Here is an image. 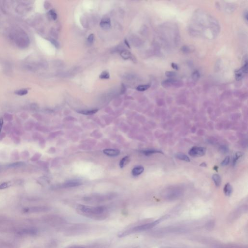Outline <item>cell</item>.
I'll return each mask as SVG.
<instances>
[{"label":"cell","mask_w":248,"mask_h":248,"mask_svg":"<svg viewBox=\"0 0 248 248\" xmlns=\"http://www.w3.org/2000/svg\"><path fill=\"white\" fill-rule=\"evenodd\" d=\"M167 217H168L167 216H163L162 218H160L159 219H158V220H157L153 222L143 224V225H141L140 226L134 227L132 228L126 230L125 231H124L122 233H121L119 235V237H124L127 236L129 235L133 234V233L141 232H143V231H145L149 230L150 229L153 228V227L156 226L158 224L160 223L163 220L166 219Z\"/></svg>","instance_id":"cell-1"},{"label":"cell","mask_w":248,"mask_h":248,"mask_svg":"<svg viewBox=\"0 0 248 248\" xmlns=\"http://www.w3.org/2000/svg\"><path fill=\"white\" fill-rule=\"evenodd\" d=\"M78 209L81 212L90 216L100 215L104 213L106 208L104 206H90L84 205H80L78 206Z\"/></svg>","instance_id":"cell-2"},{"label":"cell","mask_w":248,"mask_h":248,"mask_svg":"<svg viewBox=\"0 0 248 248\" xmlns=\"http://www.w3.org/2000/svg\"><path fill=\"white\" fill-rule=\"evenodd\" d=\"M206 149L203 147L195 146L192 148L189 152V155L193 157L203 156L205 154Z\"/></svg>","instance_id":"cell-3"},{"label":"cell","mask_w":248,"mask_h":248,"mask_svg":"<svg viewBox=\"0 0 248 248\" xmlns=\"http://www.w3.org/2000/svg\"><path fill=\"white\" fill-rule=\"evenodd\" d=\"M48 210V208L45 206H35L29 208L24 209V212H31V213H36L44 212Z\"/></svg>","instance_id":"cell-4"},{"label":"cell","mask_w":248,"mask_h":248,"mask_svg":"<svg viewBox=\"0 0 248 248\" xmlns=\"http://www.w3.org/2000/svg\"><path fill=\"white\" fill-rule=\"evenodd\" d=\"M18 233L22 235L33 236L37 233V230L34 228H26L20 230L18 231Z\"/></svg>","instance_id":"cell-5"},{"label":"cell","mask_w":248,"mask_h":248,"mask_svg":"<svg viewBox=\"0 0 248 248\" xmlns=\"http://www.w3.org/2000/svg\"><path fill=\"white\" fill-rule=\"evenodd\" d=\"M103 153L109 157H116L120 154V151L115 149H106L103 150Z\"/></svg>","instance_id":"cell-6"},{"label":"cell","mask_w":248,"mask_h":248,"mask_svg":"<svg viewBox=\"0 0 248 248\" xmlns=\"http://www.w3.org/2000/svg\"><path fill=\"white\" fill-rule=\"evenodd\" d=\"M81 183L80 181L76 180H70L66 183L63 184V187L64 188H71V187H75L78 186H80L81 185Z\"/></svg>","instance_id":"cell-7"},{"label":"cell","mask_w":248,"mask_h":248,"mask_svg":"<svg viewBox=\"0 0 248 248\" xmlns=\"http://www.w3.org/2000/svg\"><path fill=\"white\" fill-rule=\"evenodd\" d=\"M101 27L104 30H108L110 28L111 26L110 21L109 19H103L100 23Z\"/></svg>","instance_id":"cell-8"},{"label":"cell","mask_w":248,"mask_h":248,"mask_svg":"<svg viewBox=\"0 0 248 248\" xmlns=\"http://www.w3.org/2000/svg\"><path fill=\"white\" fill-rule=\"evenodd\" d=\"M144 171V168L141 166H138L134 167L132 170V174L133 176H137L141 174Z\"/></svg>","instance_id":"cell-9"},{"label":"cell","mask_w":248,"mask_h":248,"mask_svg":"<svg viewBox=\"0 0 248 248\" xmlns=\"http://www.w3.org/2000/svg\"><path fill=\"white\" fill-rule=\"evenodd\" d=\"M224 193L227 196H230L233 192V188L229 183H227L224 188Z\"/></svg>","instance_id":"cell-10"},{"label":"cell","mask_w":248,"mask_h":248,"mask_svg":"<svg viewBox=\"0 0 248 248\" xmlns=\"http://www.w3.org/2000/svg\"><path fill=\"white\" fill-rule=\"evenodd\" d=\"M98 110L97 109L92 110H82L79 111V113L84 115H92L97 112Z\"/></svg>","instance_id":"cell-11"},{"label":"cell","mask_w":248,"mask_h":248,"mask_svg":"<svg viewBox=\"0 0 248 248\" xmlns=\"http://www.w3.org/2000/svg\"><path fill=\"white\" fill-rule=\"evenodd\" d=\"M212 179L215 184L216 186L219 187L220 186L221 183V179L220 175L218 174H213L212 176Z\"/></svg>","instance_id":"cell-12"},{"label":"cell","mask_w":248,"mask_h":248,"mask_svg":"<svg viewBox=\"0 0 248 248\" xmlns=\"http://www.w3.org/2000/svg\"><path fill=\"white\" fill-rule=\"evenodd\" d=\"M130 158L128 156L124 157L120 162L119 165L121 168H124L130 162Z\"/></svg>","instance_id":"cell-13"},{"label":"cell","mask_w":248,"mask_h":248,"mask_svg":"<svg viewBox=\"0 0 248 248\" xmlns=\"http://www.w3.org/2000/svg\"><path fill=\"white\" fill-rule=\"evenodd\" d=\"M141 152H142V154H143L144 155H145L146 156H150L151 155L156 154V153H162V152L157 150H155V149H148V150L142 151Z\"/></svg>","instance_id":"cell-14"},{"label":"cell","mask_w":248,"mask_h":248,"mask_svg":"<svg viewBox=\"0 0 248 248\" xmlns=\"http://www.w3.org/2000/svg\"><path fill=\"white\" fill-rule=\"evenodd\" d=\"M176 158H177L180 160L184 161L185 162H189L190 161L189 158L187 156L183 154H181V153L178 154L176 155Z\"/></svg>","instance_id":"cell-15"},{"label":"cell","mask_w":248,"mask_h":248,"mask_svg":"<svg viewBox=\"0 0 248 248\" xmlns=\"http://www.w3.org/2000/svg\"><path fill=\"white\" fill-rule=\"evenodd\" d=\"M120 55L121 57L124 59H128L131 56V53L127 51H124L122 52Z\"/></svg>","instance_id":"cell-16"},{"label":"cell","mask_w":248,"mask_h":248,"mask_svg":"<svg viewBox=\"0 0 248 248\" xmlns=\"http://www.w3.org/2000/svg\"><path fill=\"white\" fill-rule=\"evenodd\" d=\"M24 165V163L23 162H16L9 164V167L10 168H18L21 167Z\"/></svg>","instance_id":"cell-17"},{"label":"cell","mask_w":248,"mask_h":248,"mask_svg":"<svg viewBox=\"0 0 248 248\" xmlns=\"http://www.w3.org/2000/svg\"><path fill=\"white\" fill-rule=\"evenodd\" d=\"M149 88H150L149 85H140V86L137 87V90L139 91L142 92V91H146V90H147Z\"/></svg>","instance_id":"cell-18"},{"label":"cell","mask_w":248,"mask_h":248,"mask_svg":"<svg viewBox=\"0 0 248 248\" xmlns=\"http://www.w3.org/2000/svg\"><path fill=\"white\" fill-rule=\"evenodd\" d=\"M11 186V184L9 182H4L0 184V190H3L9 188Z\"/></svg>","instance_id":"cell-19"},{"label":"cell","mask_w":248,"mask_h":248,"mask_svg":"<svg viewBox=\"0 0 248 248\" xmlns=\"http://www.w3.org/2000/svg\"><path fill=\"white\" fill-rule=\"evenodd\" d=\"M242 156V153L241 152H237L236 153L234 158V160H233V164L234 165H235L237 160L238 159H239L240 157H241Z\"/></svg>","instance_id":"cell-20"},{"label":"cell","mask_w":248,"mask_h":248,"mask_svg":"<svg viewBox=\"0 0 248 248\" xmlns=\"http://www.w3.org/2000/svg\"><path fill=\"white\" fill-rule=\"evenodd\" d=\"M99 78L100 79H109L110 78V75L109 73L107 71H104L103 72L101 73V74L99 76Z\"/></svg>","instance_id":"cell-21"},{"label":"cell","mask_w":248,"mask_h":248,"mask_svg":"<svg viewBox=\"0 0 248 248\" xmlns=\"http://www.w3.org/2000/svg\"><path fill=\"white\" fill-rule=\"evenodd\" d=\"M50 16L51 17L52 19L54 20H56L57 18V15L54 10H51L49 12Z\"/></svg>","instance_id":"cell-22"},{"label":"cell","mask_w":248,"mask_h":248,"mask_svg":"<svg viewBox=\"0 0 248 248\" xmlns=\"http://www.w3.org/2000/svg\"><path fill=\"white\" fill-rule=\"evenodd\" d=\"M28 93V91L25 89H22L16 92V94L19 96H23Z\"/></svg>","instance_id":"cell-23"},{"label":"cell","mask_w":248,"mask_h":248,"mask_svg":"<svg viewBox=\"0 0 248 248\" xmlns=\"http://www.w3.org/2000/svg\"><path fill=\"white\" fill-rule=\"evenodd\" d=\"M230 157L229 156H227L226 157L225 159L222 161V162L221 163V165L223 166H226L230 162Z\"/></svg>","instance_id":"cell-24"},{"label":"cell","mask_w":248,"mask_h":248,"mask_svg":"<svg viewBox=\"0 0 248 248\" xmlns=\"http://www.w3.org/2000/svg\"><path fill=\"white\" fill-rule=\"evenodd\" d=\"M242 71L241 70L237 71V73H236V79L237 80L241 79V78H242Z\"/></svg>","instance_id":"cell-25"},{"label":"cell","mask_w":248,"mask_h":248,"mask_svg":"<svg viewBox=\"0 0 248 248\" xmlns=\"http://www.w3.org/2000/svg\"><path fill=\"white\" fill-rule=\"evenodd\" d=\"M94 34H90L89 36H88V38H87V40H88V43L90 44L92 43L93 42V41H94Z\"/></svg>","instance_id":"cell-26"},{"label":"cell","mask_w":248,"mask_h":248,"mask_svg":"<svg viewBox=\"0 0 248 248\" xmlns=\"http://www.w3.org/2000/svg\"><path fill=\"white\" fill-rule=\"evenodd\" d=\"M247 70H248V64H247V62H246V63H245V64L244 65L243 67H242L241 70L242 71V72L247 73Z\"/></svg>","instance_id":"cell-27"},{"label":"cell","mask_w":248,"mask_h":248,"mask_svg":"<svg viewBox=\"0 0 248 248\" xmlns=\"http://www.w3.org/2000/svg\"><path fill=\"white\" fill-rule=\"evenodd\" d=\"M3 125V120L2 118L0 119V130L2 129V126Z\"/></svg>","instance_id":"cell-28"},{"label":"cell","mask_w":248,"mask_h":248,"mask_svg":"<svg viewBox=\"0 0 248 248\" xmlns=\"http://www.w3.org/2000/svg\"><path fill=\"white\" fill-rule=\"evenodd\" d=\"M51 42L54 45V46L56 47H57L58 46H59V44L57 43V41H56L55 40H51Z\"/></svg>","instance_id":"cell-29"},{"label":"cell","mask_w":248,"mask_h":248,"mask_svg":"<svg viewBox=\"0 0 248 248\" xmlns=\"http://www.w3.org/2000/svg\"><path fill=\"white\" fill-rule=\"evenodd\" d=\"M172 67H173V68L176 69V70H177L178 69V67L177 66V65L175 64H174V63H173L172 64Z\"/></svg>","instance_id":"cell-30"},{"label":"cell","mask_w":248,"mask_h":248,"mask_svg":"<svg viewBox=\"0 0 248 248\" xmlns=\"http://www.w3.org/2000/svg\"><path fill=\"white\" fill-rule=\"evenodd\" d=\"M160 248H177V247H172V246H162Z\"/></svg>","instance_id":"cell-31"},{"label":"cell","mask_w":248,"mask_h":248,"mask_svg":"<svg viewBox=\"0 0 248 248\" xmlns=\"http://www.w3.org/2000/svg\"><path fill=\"white\" fill-rule=\"evenodd\" d=\"M137 248V247H134V248Z\"/></svg>","instance_id":"cell-32"},{"label":"cell","mask_w":248,"mask_h":248,"mask_svg":"<svg viewBox=\"0 0 248 248\" xmlns=\"http://www.w3.org/2000/svg\"><path fill=\"white\" fill-rule=\"evenodd\" d=\"M1 130H0V131H1Z\"/></svg>","instance_id":"cell-33"},{"label":"cell","mask_w":248,"mask_h":248,"mask_svg":"<svg viewBox=\"0 0 248 248\" xmlns=\"http://www.w3.org/2000/svg\"></svg>","instance_id":"cell-34"}]
</instances>
